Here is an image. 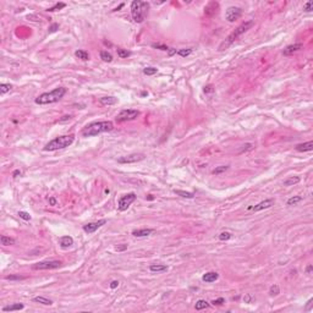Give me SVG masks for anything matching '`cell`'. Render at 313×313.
Returning a JSON list of instances; mask_svg holds the SVG:
<instances>
[{
	"instance_id": "cell-8",
	"label": "cell",
	"mask_w": 313,
	"mask_h": 313,
	"mask_svg": "<svg viewBox=\"0 0 313 313\" xmlns=\"http://www.w3.org/2000/svg\"><path fill=\"white\" fill-rule=\"evenodd\" d=\"M63 263L60 261H44V262H38L32 265V269L34 270H50V269H56L60 268Z\"/></svg>"
},
{
	"instance_id": "cell-39",
	"label": "cell",
	"mask_w": 313,
	"mask_h": 313,
	"mask_svg": "<svg viewBox=\"0 0 313 313\" xmlns=\"http://www.w3.org/2000/svg\"><path fill=\"white\" fill-rule=\"evenodd\" d=\"M256 301V298H254V296H252L251 293H246L245 296H243V302L245 303H252V302H254Z\"/></svg>"
},
{
	"instance_id": "cell-48",
	"label": "cell",
	"mask_w": 313,
	"mask_h": 313,
	"mask_svg": "<svg viewBox=\"0 0 313 313\" xmlns=\"http://www.w3.org/2000/svg\"><path fill=\"white\" fill-rule=\"evenodd\" d=\"M168 51H169V56H172L174 54H176V53H177V50H176L175 48H169Z\"/></svg>"
},
{
	"instance_id": "cell-12",
	"label": "cell",
	"mask_w": 313,
	"mask_h": 313,
	"mask_svg": "<svg viewBox=\"0 0 313 313\" xmlns=\"http://www.w3.org/2000/svg\"><path fill=\"white\" fill-rule=\"evenodd\" d=\"M274 203H275V201H274L273 198H269V199H264V201L259 202V203H258V204H256L254 207H251V209H252L253 212H259V211H263V209H268V208H270L272 206H274Z\"/></svg>"
},
{
	"instance_id": "cell-10",
	"label": "cell",
	"mask_w": 313,
	"mask_h": 313,
	"mask_svg": "<svg viewBox=\"0 0 313 313\" xmlns=\"http://www.w3.org/2000/svg\"><path fill=\"white\" fill-rule=\"evenodd\" d=\"M241 14H242V10H241L240 7H237V6H230L226 10V12H225V17H226V20L229 22H234V21H236V20L240 19Z\"/></svg>"
},
{
	"instance_id": "cell-20",
	"label": "cell",
	"mask_w": 313,
	"mask_h": 313,
	"mask_svg": "<svg viewBox=\"0 0 313 313\" xmlns=\"http://www.w3.org/2000/svg\"><path fill=\"white\" fill-rule=\"evenodd\" d=\"M99 103L102 104V105H115L116 103H118V98H115V97H102L100 99H99Z\"/></svg>"
},
{
	"instance_id": "cell-41",
	"label": "cell",
	"mask_w": 313,
	"mask_h": 313,
	"mask_svg": "<svg viewBox=\"0 0 313 313\" xmlns=\"http://www.w3.org/2000/svg\"><path fill=\"white\" fill-rule=\"evenodd\" d=\"M152 47L155 49H159V50H164V51H168L169 50V47L168 46H165V44H159V43L157 44V43H153Z\"/></svg>"
},
{
	"instance_id": "cell-28",
	"label": "cell",
	"mask_w": 313,
	"mask_h": 313,
	"mask_svg": "<svg viewBox=\"0 0 313 313\" xmlns=\"http://www.w3.org/2000/svg\"><path fill=\"white\" fill-rule=\"evenodd\" d=\"M100 59L105 63H111L113 61V55L110 53H108L107 50H102L100 51Z\"/></svg>"
},
{
	"instance_id": "cell-24",
	"label": "cell",
	"mask_w": 313,
	"mask_h": 313,
	"mask_svg": "<svg viewBox=\"0 0 313 313\" xmlns=\"http://www.w3.org/2000/svg\"><path fill=\"white\" fill-rule=\"evenodd\" d=\"M75 56L83 60V61H88L89 60V54L86 50H76L75 51Z\"/></svg>"
},
{
	"instance_id": "cell-4",
	"label": "cell",
	"mask_w": 313,
	"mask_h": 313,
	"mask_svg": "<svg viewBox=\"0 0 313 313\" xmlns=\"http://www.w3.org/2000/svg\"><path fill=\"white\" fill-rule=\"evenodd\" d=\"M253 26V21L251 20V21H246V22H243V24H241L233 33H230L229 36H228V38L220 44V47H219V50L221 51V50H225L226 48H229L239 37H240L241 34H243L246 31H248L251 27Z\"/></svg>"
},
{
	"instance_id": "cell-18",
	"label": "cell",
	"mask_w": 313,
	"mask_h": 313,
	"mask_svg": "<svg viewBox=\"0 0 313 313\" xmlns=\"http://www.w3.org/2000/svg\"><path fill=\"white\" fill-rule=\"evenodd\" d=\"M296 150L297 152H310L313 149V141H308V142H305V143H300L297 145L296 147Z\"/></svg>"
},
{
	"instance_id": "cell-54",
	"label": "cell",
	"mask_w": 313,
	"mask_h": 313,
	"mask_svg": "<svg viewBox=\"0 0 313 313\" xmlns=\"http://www.w3.org/2000/svg\"><path fill=\"white\" fill-rule=\"evenodd\" d=\"M204 92H213V89H212V86H208V87H206V88H204Z\"/></svg>"
},
{
	"instance_id": "cell-52",
	"label": "cell",
	"mask_w": 313,
	"mask_h": 313,
	"mask_svg": "<svg viewBox=\"0 0 313 313\" xmlns=\"http://www.w3.org/2000/svg\"><path fill=\"white\" fill-rule=\"evenodd\" d=\"M72 116L71 115H66V116H64L63 119H60V122H63V121H66V120H70Z\"/></svg>"
},
{
	"instance_id": "cell-46",
	"label": "cell",
	"mask_w": 313,
	"mask_h": 313,
	"mask_svg": "<svg viewBox=\"0 0 313 313\" xmlns=\"http://www.w3.org/2000/svg\"><path fill=\"white\" fill-rule=\"evenodd\" d=\"M58 28H59V24H51V26L49 27V32H50V33H51V32H55V31H56Z\"/></svg>"
},
{
	"instance_id": "cell-30",
	"label": "cell",
	"mask_w": 313,
	"mask_h": 313,
	"mask_svg": "<svg viewBox=\"0 0 313 313\" xmlns=\"http://www.w3.org/2000/svg\"><path fill=\"white\" fill-rule=\"evenodd\" d=\"M302 201V197L301 196H293V197H291L288 199V206H296L298 202H301Z\"/></svg>"
},
{
	"instance_id": "cell-49",
	"label": "cell",
	"mask_w": 313,
	"mask_h": 313,
	"mask_svg": "<svg viewBox=\"0 0 313 313\" xmlns=\"http://www.w3.org/2000/svg\"><path fill=\"white\" fill-rule=\"evenodd\" d=\"M49 204H50V206H55V204H56V199L53 198V197H50V198H49Z\"/></svg>"
},
{
	"instance_id": "cell-31",
	"label": "cell",
	"mask_w": 313,
	"mask_h": 313,
	"mask_svg": "<svg viewBox=\"0 0 313 313\" xmlns=\"http://www.w3.org/2000/svg\"><path fill=\"white\" fill-rule=\"evenodd\" d=\"M65 6H66V4H65V2H56L54 6L49 7L47 11H50V12H53V11H58V10H61V9H64Z\"/></svg>"
},
{
	"instance_id": "cell-27",
	"label": "cell",
	"mask_w": 313,
	"mask_h": 313,
	"mask_svg": "<svg viewBox=\"0 0 313 313\" xmlns=\"http://www.w3.org/2000/svg\"><path fill=\"white\" fill-rule=\"evenodd\" d=\"M174 193L182 197V198H190L191 199V198L194 197V194L192 192H187V191H182V190H174Z\"/></svg>"
},
{
	"instance_id": "cell-3",
	"label": "cell",
	"mask_w": 313,
	"mask_h": 313,
	"mask_svg": "<svg viewBox=\"0 0 313 313\" xmlns=\"http://www.w3.org/2000/svg\"><path fill=\"white\" fill-rule=\"evenodd\" d=\"M149 10V2L135 0L131 2V16L136 24H142Z\"/></svg>"
},
{
	"instance_id": "cell-25",
	"label": "cell",
	"mask_w": 313,
	"mask_h": 313,
	"mask_svg": "<svg viewBox=\"0 0 313 313\" xmlns=\"http://www.w3.org/2000/svg\"><path fill=\"white\" fill-rule=\"evenodd\" d=\"M209 307V303L206 301V300H198L197 302H196V305H194V308L197 310V311H202V310H206V308H208Z\"/></svg>"
},
{
	"instance_id": "cell-40",
	"label": "cell",
	"mask_w": 313,
	"mask_h": 313,
	"mask_svg": "<svg viewBox=\"0 0 313 313\" xmlns=\"http://www.w3.org/2000/svg\"><path fill=\"white\" fill-rule=\"evenodd\" d=\"M17 215L21 218V219L26 220V221L31 220V215H29V213H27V212H24V211H20V212L17 213Z\"/></svg>"
},
{
	"instance_id": "cell-44",
	"label": "cell",
	"mask_w": 313,
	"mask_h": 313,
	"mask_svg": "<svg viewBox=\"0 0 313 313\" xmlns=\"http://www.w3.org/2000/svg\"><path fill=\"white\" fill-rule=\"evenodd\" d=\"M223 303H225V300H224L223 297H219L217 300H213V301H212V305H214V306H220V305H223Z\"/></svg>"
},
{
	"instance_id": "cell-19",
	"label": "cell",
	"mask_w": 313,
	"mask_h": 313,
	"mask_svg": "<svg viewBox=\"0 0 313 313\" xmlns=\"http://www.w3.org/2000/svg\"><path fill=\"white\" fill-rule=\"evenodd\" d=\"M24 308V303H12L9 306L2 307V312H12V311H21Z\"/></svg>"
},
{
	"instance_id": "cell-36",
	"label": "cell",
	"mask_w": 313,
	"mask_h": 313,
	"mask_svg": "<svg viewBox=\"0 0 313 313\" xmlns=\"http://www.w3.org/2000/svg\"><path fill=\"white\" fill-rule=\"evenodd\" d=\"M229 169V165H221V167H218L215 168L212 172L214 174V175H219V174H221V172H225L226 170Z\"/></svg>"
},
{
	"instance_id": "cell-21",
	"label": "cell",
	"mask_w": 313,
	"mask_h": 313,
	"mask_svg": "<svg viewBox=\"0 0 313 313\" xmlns=\"http://www.w3.org/2000/svg\"><path fill=\"white\" fill-rule=\"evenodd\" d=\"M149 270L153 273H163L168 270V265L164 264H152L149 267Z\"/></svg>"
},
{
	"instance_id": "cell-7",
	"label": "cell",
	"mask_w": 313,
	"mask_h": 313,
	"mask_svg": "<svg viewBox=\"0 0 313 313\" xmlns=\"http://www.w3.org/2000/svg\"><path fill=\"white\" fill-rule=\"evenodd\" d=\"M136 193L135 192H130L127 193V194H125V196H122L120 199H119V202H118V208H119V211L120 212H125V211H127V208L136 201Z\"/></svg>"
},
{
	"instance_id": "cell-47",
	"label": "cell",
	"mask_w": 313,
	"mask_h": 313,
	"mask_svg": "<svg viewBox=\"0 0 313 313\" xmlns=\"http://www.w3.org/2000/svg\"><path fill=\"white\" fill-rule=\"evenodd\" d=\"M118 286H119V281L118 280H113L110 283V289H116Z\"/></svg>"
},
{
	"instance_id": "cell-16",
	"label": "cell",
	"mask_w": 313,
	"mask_h": 313,
	"mask_svg": "<svg viewBox=\"0 0 313 313\" xmlns=\"http://www.w3.org/2000/svg\"><path fill=\"white\" fill-rule=\"evenodd\" d=\"M153 231H154L153 229H138V230H133L132 235L135 237H147L150 234H153Z\"/></svg>"
},
{
	"instance_id": "cell-32",
	"label": "cell",
	"mask_w": 313,
	"mask_h": 313,
	"mask_svg": "<svg viewBox=\"0 0 313 313\" xmlns=\"http://www.w3.org/2000/svg\"><path fill=\"white\" fill-rule=\"evenodd\" d=\"M158 72V69L157 67H153V66H149V67H145L143 69V73L147 75V76H153L155 73Z\"/></svg>"
},
{
	"instance_id": "cell-22",
	"label": "cell",
	"mask_w": 313,
	"mask_h": 313,
	"mask_svg": "<svg viewBox=\"0 0 313 313\" xmlns=\"http://www.w3.org/2000/svg\"><path fill=\"white\" fill-rule=\"evenodd\" d=\"M33 301H34V302H37V303L46 305V306H50V305H53V301H51V300H49V298H47V297H44V296H36V297L33 298Z\"/></svg>"
},
{
	"instance_id": "cell-50",
	"label": "cell",
	"mask_w": 313,
	"mask_h": 313,
	"mask_svg": "<svg viewBox=\"0 0 313 313\" xmlns=\"http://www.w3.org/2000/svg\"><path fill=\"white\" fill-rule=\"evenodd\" d=\"M127 248V245H122V246H118L116 247V251H124Z\"/></svg>"
},
{
	"instance_id": "cell-53",
	"label": "cell",
	"mask_w": 313,
	"mask_h": 313,
	"mask_svg": "<svg viewBox=\"0 0 313 313\" xmlns=\"http://www.w3.org/2000/svg\"><path fill=\"white\" fill-rule=\"evenodd\" d=\"M306 273H307V274H311V273H312V265L311 264L306 268Z\"/></svg>"
},
{
	"instance_id": "cell-29",
	"label": "cell",
	"mask_w": 313,
	"mask_h": 313,
	"mask_svg": "<svg viewBox=\"0 0 313 313\" xmlns=\"http://www.w3.org/2000/svg\"><path fill=\"white\" fill-rule=\"evenodd\" d=\"M11 89H12V86L10 83H1L0 85V94L1 96L5 94V93H7V92H10Z\"/></svg>"
},
{
	"instance_id": "cell-43",
	"label": "cell",
	"mask_w": 313,
	"mask_h": 313,
	"mask_svg": "<svg viewBox=\"0 0 313 313\" xmlns=\"http://www.w3.org/2000/svg\"><path fill=\"white\" fill-rule=\"evenodd\" d=\"M252 148H253V145H252V143H246L245 146H242V148H241V150L239 152V154L246 152V150H250V149H252Z\"/></svg>"
},
{
	"instance_id": "cell-5",
	"label": "cell",
	"mask_w": 313,
	"mask_h": 313,
	"mask_svg": "<svg viewBox=\"0 0 313 313\" xmlns=\"http://www.w3.org/2000/svg\"><path fill=\"white\" fill-rule=\"evenodd\" d=\"M75 141V136L73 135H65V136H60L56 137L54 140H51L44 146V150L46 152H53V150H58V149H64L69 146H71Z\"/></svg>"
},
{
	"instance_id": "cell-23",
	"label": "cell",
	"mask_w": 313,
	"mask_h": 313,
	"mask_svg": "<svg viewBox=\"0 0 313 313\" xmlns=\"http://www.w3.org/2000/svg\"><path fill=\"white\" fill-rule=\"evenodd\" d=\"M300 181H301L300 176H290V177H288V179L284 181V186H293V185L298 184Z\"/></svg>"
},
{
	"instance_id": "cell-51",
	"label": "cell",
	"mask_w": 313,
	"mask_h": 313,
	"mask_svg": "<svg viewBox=\"0 0 313 313\" xmlns=\"http://www.w3.org/2000/svg\"><path fill=\"white\" fill-rule=\"evenodd\" d=\"M19 175H21V171H20V170H15V171L12 172V177H17Z\"/></svg>"
},
{
	"instance_id": "cell-34",
	"label": "cell",
	"mask_w": 313,
	"mask_h": 313,
	"mask_svg": "<svg viewBox=\"0 0 313 313\" xmlns=\"http://www.w3.org/2000/svg\"><path fill=\"white\" fill-rule=\"evenodd\" d=\"M26 278H27V276L20 275V274H17V275H7V276H5V279H6V280H10V281H14V280L20 281V280H24Z\"/></svg>"
},
{
	"instance_id": "cell-13",
	"label": "cell",
	"mask_w": 313,
	"mask_h": 313,
	"mask_svg": "<svg viewBox=\"0 0 313 313\" xmlns=\"http://www.w3.org/2000/svg\"><path fill=\"white\" fill-rule=\"evenodd\" d=\"M218 9H219V4L217 1H211L204 7V15L208 16V17H212L213 15H215L218 12Z\"/></svg>"
},
{
	"instance_id": "cell-45",
	"label": "cell",
	"mask_w": 313,
	"mask_h": 313,
	"mask_svg": "<svg viewBox=\"0 0 313 313\" xmlns=\"http://www.w3.org/2000/svg\"><path fill=\"white\" fill-rule=\"evenodd\" d=\"M312 302H313V298H310L308 302H307V305H306V307H305V310H306L307 312L312 310Z\"/></svg>"
},
{
	"instance_id": "cell-11",
	"label": "cell",
	"mask_w": 313,
	"mask_h": 313,
	"mask_svg": "<svg viewBox=\"0 0 313 313\" xmlns=\"http://www.w3.org/2000/svg\"><path fill=\"white\" fill-rule=\"evenodd\" d=\"M107 224V220L105 219H102V220H98V221H94V223H88L86 225H83V231L86 234H93L94 231H97L99 228H102L103 225Z\"/></svg>"
},
{
	"instance_id": "cell-33",
	"label": "cell",
	"mask_w": 313,
	"mask_h": 313,
	"mask_svg": "<svg viewBox=\"0 0 313 313\" xmlns=\"http://www.w3.org/2000/svg\"><path fill=\"white\" fill-rule=\"evenodd\" d=\"M118 55H119V58H121V59H126L127 56H130V55H131V53H130L127 49L119 48L118 49Z\"/></svg>"
},
{
	"instance_id": "cell-42",
	"label": "cell",
	"mask_w": 313,
	"mask_h": 313,
	"mask_svg": "<svg viewBox=\"0 0 313 313\" xmlns=\"http://www.w3.org/2000/svg\"><path fill=\"white\" fill-rule=\"evenodd\" d=\"M303 10H305V11H307V12L312 11L313 10V1H307V2L303 5Z\"/></svg>"
},
{
	"instance_id": "cell-37",
	"label": "cell",
	"mask_w": 313,
	"mask_h": 313,
	"mask_svg": "<svg viewBox=\"0 0 313 313\" xmlns=\"http://www.w3.org/2000/svg\"><path fill=\"white\" fill-rule=\"evenodd\" d=\"M191 53H192V49H179V50H177V54H179L180 56H182V58L189 56Z\"/></svg>"
},
{
	"instance_id": "cell-6",
	"label": "cell",
	"mask_w": 313,
	"mask_h": 313,
	"mask_svg": "<svg viewBox=\"0 0 313 313\" xmlns=\"http://www.w3.org/2000/svg\"><path fill=\"white\" fill-rule=\"evenodd\" d=\"M137 116H140V111L136 109H124L116 115L118 122H125V121L135 120Z\"/></svg>"
},
{
	"instance_id": "cell-26",
	"label": "cell",
	"mask_w": 313,
	"mask_h": 313,
	"mask_svg": "<svg viewBox=\"0 0 313 313\" xmlns=\"http://www.w3.org/2000/svg\"><path fill=\"white\" fill-rule=\"evenodd\" d=\"M0 241H1V245H2V246H12V245H15V242H16L15 239L9 237V236H5V235H1Z\"/></svg>"
},
{
	"instance_id": "cell-2",
	"label": "cell",
	"mask_w": 313,
	"mask_h": 313,
	"mask_svg": "<svg viewBox=\"0 0 313 313\" xmlns=\"http://www.w3.org/2000/svg\"><path fill=\"white\" fill-rule=\"evenodd\" d=\"M66 94V88L64 87H58L55 89H53L51 92L48 93H42L41 96H38L36 98V104L39 105H46V104H53L59 102L60 99H63L64 96Z\"/></svg>"
},
{
	"instance_id": "cell-17",
	"label": "cell",
	"mask_w": 313,
	"mask_h": 313,
	"mask_svg": "<svg viewBox=\"0 0 313 313\" xmlns=\"http://www.w3.org/2000/svg\"><path fill=\"white\" fill-rule=\"evenodd\" d=\"M59 245L63 248H69L73 245V239L71 236H61L59 239Z\"/></svg>"
},
{
	"instance_id": "cell-35",
	"label": "cell",
	"mask_w": 313,
	"mask_h": 313,
	"mask_svg": "<svg viewBox=\"0 0 313 313\" xmlns=\"http://www.w3.org/2000/svg\"><path fill=\"white\" fill-rule=\"evenodd\" d=\"M269 293H270L272 296H278V295L280 293V288H279L276 284L272 285V286H270V289H269Z\"/></svg>"
},
{
	"instance_id": "cell-1",
	"label": "cell",
	"mask_w": 313,
	"mask_h": 313,
	"mask_svg": "<svg viewBox=\"0 0 313 313\" xmlns=\"http://www.w3.org/2000/svg\"><path fill=\"white\" fill-rule=\"evenodd\" d=\"M114 128V124L111 121H96L89 125H87L82 130V136L83 137H94L100 133L109 132Z\"/></svg>"
},
{
	"instance_id": "cell-14",
	"label": "cell",
	"mask_w": 313,
	"mask_h": 313,
	"mask_svg": "<svg viewBox=\"0 0 313 313\" xmlns=\"http://www.w3.org/2000/svg\"><path fill=\"white\" fill-rule=\"evenodd\" d=\"M302 44L301 43H295V44H291V46H288L286 48L284 49V51H283V54L284 55H286V56H289V55H292L293 53H296V51H298L300 49H302Z\"/></svg>"
},
{
	"instance_id": "cell-38",
	"label": "cell",
	"mask_w": 313,
	"mask_h": 313,
	"mask_svg": "<svg viewBox=\"0 0 313 313\" xmlns=\"http://www.w3.org/2000/svg\"><path fill=\"white\" fill-rule=\"evenodd\" d=\"M231 234L230 233H228V231H224V233H221L220 235H219V240L220 241H228L231 239Z\"/></svg>"
},
{
	"instance_id": "cell-15",
	"label": "cell",
	"mask_w": 313,
	"mask_h": 313,
	"mask_svg": "<svg viewBox=\"0 0 313 313\" xmlns=\"http://www.w3.org/2000/svg\"><path fill=\"white\" fill-rule=\"evenodd\" d=\"M218 278H219V274L217 272H208L202 276V280L204 283H214L218 280Z\"/></svg>"
},
{
	"instance_id": "cell-9",
	"label": "cell",
	"mask_w": 313,
	"mask_h": 313,
	"mask_svg": "<svg viewBox=\"0 0 313 313\" xmlns=\"http://www.w3.org/2000/svg\"><path fill=\"white\" fill-rule=\"evenodd\" d=\"M146 158L145 154L142 153H133V154H130V155H126V157H121L118 159V163L120 164H130V163H137V162H141Z\"/></svg>"
}]
</instances>
